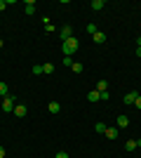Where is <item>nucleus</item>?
<instances>
[{"mask_svg": "<svg viewBox=\"0 0 141 158\" xmlns=\"http://www.w3.org/2000/svg\"><path fill=\"white\" fill-rule=\"evenodd\" d=\"M78 47H80V43H78V38H68V40H64L61 43V50H64V57H71V54H75L78 52Z\"/></svg>", "mask_w": 141, "mask_h": 158, "instance_id": "obj_1", "label": "nucleus"}, {"mask_svg": "<svg viewBox=\"0 0 141 158\" xmlns=\"http://www.w3.org/2000/svg\"><path fill=\"white\" fill-rule=\"evenodd\" d=\"M14 102H17V99H14L12 94H7V97L2 99V111H5V113H12V111H14V106H17Z\"/></svg>", "mask_w": 141, "mask_h": 158, "instance_id": "obj_2", "label": "nucleus"}, {"mask_svg": "<svg viewBox=\"0 0 141 158\" xmlns=\"http://www.w3.org/2000/svg\"><path fill=\"white\" fill-rule=\"evenodd\" d=\"M59 38H61V43L68 40V38H73V26H61L59 28Z\"/></svg>", "mask_w": 141, "mask_h": 158, "instance_id": "obj_3", "label": "nucleus"}, {"mask_svg": "<svg viewBox=\"0 0 141 158\" xmlns=\"http://www.w3.org/2000/svg\"><path fill=\"white\" fill-rule=\"evenodd\" d=\"M26 113H28L26 104H17V106H14V116H17V118H24Z\"/></svg>", "mask_w": 141, "mask_h": 158, "instance_id": "obj_4", "label": "nucleus"}, {"mask_svg": "<svg viewBox=\"0 0 141 158\" xmlns=\"http://www.w3.org/2000/svg\"><path fill=\"white\" fill-rule=\"evenodd\" d=\"M127 125H129L127 116H118V118H115V127H118V130H120V127H127Z\"/></svg>", "mask_w": 141, "mask_h": 158, "instance_id": "obj_5", "label": "nucleus"}, {"mask_svg": "<svg viewBox=\"0 0 141 158\" xmlns=\"http://www.w3.org/2000/svg\"><path fill=\"white\" fill-rule=\"evenodd\" d=\"M136 97H139V92H136V90H132V92H127V94H125V99H122V102H125V104H134V102H136Z\"/></svg>", "mask_w": 141, "mask_h": 158, "instance_id": "obj_6", "label": "nucleus"}, {"mask_svg": "<svg viewBox=\"0 0 141 158\" xmlns=\"http://www.w3.org/2000/svg\"><path fill=\"white\" fill-rule=\"evenodd\" d=\"M24 12L26 14H35V2L33 0H26V2H24Z\"/></svg>", "mask_w": 141, "mask_h": 158, "instance_id": "obj_7", "label": "nucleus"}, {"mask_svg": "<svg viewBox=\"0 0 141 158\" xmlns=\"http://www.w3.org/2000/svg\"><path fill=\"white\" fill-rule=\"evenodd\" d=\"M104 5H106L104 0H92V2H89V7H92L94 12H101V10H104Z\"/></svg>", "mask_w": 141, "mask_h": 158, "instance_id": "obj_8", "label": "nucleus"}, {"mask_svg": "<svg viewBox=\"0 0 141 158\" xmlns=\"http://www.w3.org/2000/svg\"><path fill=\"white\" fill-rule=\"evenodd\" d=\"M87 99H89V102H101V92H99V90H89Z\"/></svg>", "mask_w": 141, "mask_h": 158, "instance_id": "obj_9", "label": "nucleus"}, {"mask_svg": "<svg viewBox=\"0 0 141 158\" xmlns=\"http://www.w3.org/2000/svg\"><path fill=\"white\" fill-rule=\"evenodd\" d=\"M47 111H49V113H59L61 104H59V102H49V104H47Z\"/></svg>", "mask_w": 141, "mask_h": 158, "instance_id": "obj_10", "label": "nucleus"}, {"mask_svg": "<svg viewBox=\"0 0 141 158\" xmlns=\"http://www.w3.org/2000/svg\"><path fill=\"white\" fill-rule=\"evenodd\" d=\"M106 139H118V127H106Z\"/></svg>", "mask_w": 141, "mask_h": 158, "instance_id": "obj_11", "label": "nucleus"}, {"mask_svg": "<svg viewBox=\"0 0 141 158\" xmlns=\"http://www.w3.org/2000/svg\"><path fill=\"white\" fill-rule=\"evenodd\" d=\"M92 38H94V43H99V45H101V43H106V33H104V31H96Z\"/></svg>", "mask_w": 141, "mask_h": 158, "instance_id": "obj_12", "label": "nucleus"}, {"mask_svg": "<svg viewBox=\"0 0 141 158\" xmlns=\"http://www.w3.org/2000/svg\"><path fill=\"white\" fill-rule=\"evenodd\" d=\"M94 90H99V92H108V83L106 80H96V87Z\"/></svg>", "mask_w": 141, "mask_h": 158, "instance_id": "obj_13", "label": "nucleus"}, {"mask_svg": "<svg viewBox=\"0 0 141 158\" xmlns=\"http://www.w3.org/2000/svg\"><path fill=\"white\" fill-rule=\"evenodd\" d=\"M125 149H127V151H134V149H139V146H136V139H127V142H125Z\"/></svg>", "mask_w": 141, "mask_h": 158, "instance_id": "obj_14", "label": "nucleus"}, {"mask_svg": "<svg viewBox=\"0 0 141 158\" xmlns=\"http://www.w3.org/2000/svg\"><path fill=\"white\" fill-rule=\"evenodd\" d=\"M71 71H73V73H82V71H85V66L78 64V61H73V64H71Z\"/></svg>", "mask_w": 141, "mask_h": 158, "instance_id": "obj_15", "label": "nucleus"}, {"mask_svg": "<svg viewBox=\"0 0 141 158\" xmlns=\"http://www.w3.org/2000/svg\"><path fill=\"white\" fill-rule=\"evenodd\" d=\"M42 73H45V76H52L54 73V64H42Z\"/></svg>", "mask_w": 141, "mask_h": 158, "instance_id": "obj_16", "label": "nucleus"}, {"mask_svg": "<svg viewBox=\"0 0 141 158\" xmlns=\"http://www.w3.org/2000/svg\"><path fill=\"white\" fill-rule=\"evenodd\" d=\"M7 94H10V87H7V83H0V97L5 99Z\"/></svg>", "mask_w": 141, "mask_h": 158, "instance_id": "obj_17", "label": "nucleus"}, {"mask_svg": "<svg viewBox=\"0 0 141 158\" xmlns=\"http://www.w3.org/2000/svg\"><path fill=\"white\" fill-rule=\"evenodd\" d=\"M85 31H87V33H89V35H94V33L99 31V28H96V24H92V21H89L87 26H85Z\"/></svg>", "mask_w": 141, "mask_h": 158, "instance_id": "obj_18", "label": "nucleus"}, {"mask_svg": "<svg viewBox=\"0 0 141 158\" xmlns=\"http://www.w3.org/2000/svg\"><path fill=\"white\" fill-rule=\"evenodd\" d=\"M33 76H42V64H33Z\"/></svg>", "mask_w": 141, "mask_h": 158, "instance_id": "obj_19", "label": "nucleus"}, {"mask_svg": "<svg viewBox=\"0 0 141 158\" xmlns=\"http://www.w3.org/2000/svg\"><path fill=\"white\" fill-rule=\"evenodd\" d=\"M94 130L99 132V135H104V132H106V125H104V123H96V125H94Z\"/></svg>", "mask_w": 141, "mask_h": 158, "instance_id": "obj_20", "label": "nucleus"}, {"mask_svg": "<svg viewBox=\"0 0 141 158\" xmlns=\"http://www.w3.org/2000/svg\"><path fill=\"white\" fill-rule=\"evenodd\" d=\"M45 31H47V33H52V31H54V26L49 24V19H47V17H45Z\"/></svg>", "mask_w": 141, "mask_h": 158, "instance_id": "obj_21", "label": "nucleus"}, {"mask_svg": "<svg viewBox=\"0 0 141 158\" xmlns=\"http://www.w3.org/2000/svg\"><path fill=\"white\" fill-rule=\"evenodd\" d=\"M54 158H68V153H66V151H59V153H57Z\"/></svg>", "mask_w": 141, "mask_h": 158, "instance_id": "obj_22", "label": "nucleus"}, {"mask_svg": "<svg viewBox=\"0 0 141 158\" xmlns=\"http://www.w3.org/2000/svg\"><path fill=\"white\" fill-rule=\"evenodd\" d=\"M134 106H136V109H139V111H141V94H139V97H136V102H134Z\"/></svg>", "mask_w": 141, "mask_h": 158, "instance_id": "obj_23", "label": "nucleus"}, {"mask_svg": "<svg viewBox=\"0 0 141 158\" xmlns=\"http://www.w3.org/2000/svg\"><path fill=\"white\" fill-rule=\"evenodd\" d=\"M2 10H7V0H0V12Z\"/></svg>", "mask_w": 141, "mask_h": 158, "instance_id": "obj_24", "label": "nucleus"}, {"mask_svg": "<svg viewBox=\"0 0 141 158\" xmlns=\"http://www.w3.org/2000/svg\"><path fill=\"white\" fill-rule=\"evenodd\" d=\"M0 158H5V146H0Z\"/></svg>", "mask_w": 141, "mask_h": 158, "instance_id": "obj_25", "label": "nucleus"}, {"mask_svg": "<svg viewBox=\"0 0 141 158\" xmlns=\"http://www.w3.org/2000/svg\"><path fill=\"white\" fill-rule=\"evenodd\" d=\"M136 57H141V47H136Z\"/></svg>", "mask_w": 141, "mask_h": 158, "instance_id": "obj_26", "label": "nucleus"}, {"mask_svg": "<svg viewBox=\"0 0 141 158\" xmlns=\"http://www.w3.org/2000/svg\"><path fill=\"white\" fill-rule=\"evenodd\" d=\"M136 45H139V47H141V35H139V38H136Z\"/></svg>", "mask_w": 141, "mask_h": 158, "instance_id": "obj_27", "label": "nucleus"}, {"mask_svg": "<svg viewBox=\"0 0 141 158\" xmlns=\"http://www.w3.org/2000/svg\"><path fill=\"white\" fill-rule=\"evenodd\" d=\"M2 45H5V43H2V38H0V47H2Z\"/></svg>", "mask_w": 141, "mask_h": 158, "instance_id": "obj_28", "label": "nucleus"}]
</instances>
